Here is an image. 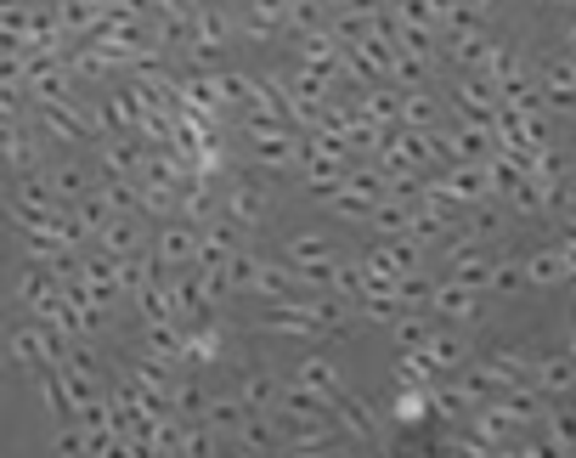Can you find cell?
<instances>
[{
    "label": "cell",
    "instance_id": "f35d334b",
    "mask_svg": "<svg viewBox=\"0 0 576 458\" xmlns=\"http://www.w3.org/2000/svg\"><path fill=\"white\" fill-rule=\"evenodd\" d=\"M148 7H153V17H169V23L192 28V17L203 12V0H148Z\"/></svg>",
    "mask_w": 576,
    "mask_h": 458
},
{
    "label": "cell",
    "instance_id": "e0dca14e",
    "mask_svg": "<svg viewBox=\"0 0 576 458\" xmlns=\"http://www.w3.org/2000/svg\"><path fill=\"white\" fill-rule=\"evenodd\" d=\"M34 374V397L46 402V413L62 424V419H74V402H68V385H62V368L57 363H40V368H28Z\"/></svg>",
    "mask_w": 576,
    "mask_h": 458
},
{
    "label": "cell",
    "instance_id": "4fadbf2b",
    "mask_svg": "<svg viewBox=\"0 0 576 458\" xmlns=\"http://www.w3.org/2000/svg\"><path fill=\"white\" fill-rule=\"evenodd\" d=\"M356 114H362V119H373V125H401V85H390V80L362 85Z\"/></svg>",
    "mask_w": 576,
    "mask_h": 458
},
{
    "label": "cell",
    "instance_id": "7c38bea8",
    "mask_svg": "<svg viewBox=\"0 0 576 458\" xmlns=\"http://www.w3.org/2000/svg\"><path fill=\"white\" fill-rule=\"evenodd\" d=\"M142 158H148V142L130 137V130H119V137L102 142L96 165H102V176H136V171H142Z\"/></svg>",
    "mask_w": 576,
    "mask_h": 458
},
{
    "label": "cell",
    "instance_id": "d6a6232c",
    "mask_svg": "<svg viewBox=\"0 0 576 458\" xmlns=\"http://www.w3.org/2000/svg\"><path fill=\"white\" fill-rule=\"evenodd\" d=\"M203 402H210V390L198 379H176V390H169V413L176 419H203Z\"/></svg>",
    "mask_w": 576,
    "mask_h": 458
},
{
    "label": "cell",
    "instance_id": "7a4b0ae2",
    "mask_svg": "<svg viewBox=\"0 0 576 458\" xmlns=\"http://www.w3.org/2000/svg\"><path fill=\"white\" fill-rule=\"evenodd\" d=\"M40 137L46 142H85V137H96V114L80 103V96H68V103H40Z\"/></svg>",
    "mask_w": 576,
    "mask_h": 458
},
{
    "label": "cell",
    "instance_id": "cb8c5ba5",
    "mask_svg": "<svg viewBox=\"0 0 576 458\" xmlns=\"http://www.w3.org/2000/svg\"><path fill=\"white\" fill-rule=\"evenodd\" d=\"M51 17H57V28H62L68 40H85L91 28H96V17H102V12L91 7V0H57Z\"/></svg>",
    "mask_w": 576,
    "mask_h": 458
},
{
    "label": "cell",
    "instance_id": "3957f363",
    "mask_svg": "<svg viewBox=\"0 0 576 458\" xmlns=\"http://www.w3.org/2000/svg\"><path fill=\"white\" fill-rule=\"evenodd\" d=\"M333 424L345 431L351 442H367V447H385V424H379V408L351 397V390H339L333 397Z\"/></svg>",
    "mask_w": 576,
    "mask_h": 458
},
{
    "label": "cell",
    "instance_id": "30bf717a",
    "mask_svg": "<svg viewBox=\"0 0 576 458\" xmlns=\"http://www.w3.org/2000/svg\"><path fill=\"white\" fill-rule=\"evenodd\" d=\"M226 447H232V453H283L278 413H249V419L226 436Z\"/></svg>",
    "mask_w": 576,
    "mask_h": 458
},
{
    "label": "cell",
    "instance_id": "ba28073f",
    "mask_svg": "<svg viewBox=\"0 0 576 458\" xmlns=\"http://www.w3.org/2000/svg\"><path fill=\"white\" fill-rule=\"evenodd\" d=\"M430 312L435 317H447V322H474L481 317V289H469V283H435L430 289Z\"/></svg>",
    "mask_w": 576,
    "mask_h": 458
},
{
    "label": "cell",
    "instance_id": "8992f818",
    "mask_svg": "<svg viewBox=\"0 0 576 458\" xmlns=\"http://www.w3.org/2000/svg\"><path fill=\"white\" fill-rule=\"evenodd\" d=\"M176 379H181L176 363H164V356H153V351H142V356L130 363V385L142 390L148 402H158L164 413H169V390H176Z\"/></svg>",
    "mask_w": 576,
    "mask_h": 458
},
{
    "label": "cell",
    "instance_id": "44dd1931",
    "mask_svg": "<svg viewBox=\"0 0 576 458\" xmlns=\"http://www.w3.org/2000/svg\"><path fill=\"white\" fill-rule=\"evenodd\" d=\"M458 108H463L469 125H492L497 119V91L486 80H463L458 85Z\"/></svg>",
    "mask_w": 576,
    "mask_h": 458
},
{
    "label": "cell",
    "instance_id": "836d02e7",
    "mask_svg": "<svg viewBox=\"0 0 576 458\" xmlns=\"http://www.w3.org/2000/svg\"><path fill=\"white\" fill-rule=\"evenodd\" d=\"M74 215H80V221L91 226V238H96V233H102V226H108V221H114V204H108V192H102V187H91V192H85V199H74Z\"/></svg>",
    "mask_w": 576,
    "mask_h": 458
},
{
    "label": "cell",
    "instance_id": "6da1fadb",
    "mask_svg": "<svg viewBox=\"0 0 576 458\" xmlns=\"http://www.w3.org/2000/svg\"><path fill=\"white\" fill-rule=\"evenodd\" d=\"M74 345V340H62L57 329H46L40 317L23 322V329L7 334V363L12 368H40V363H62V351Z\"/></svg>",
    "mask_w": 576,
    "mask_h": 458
},
{
    "label": "cell",
    "instance_id": "4dcf8cb0",
    "mask_svg": "<svg viewBox=\"0 0 576 458\" xmlns=\"http://www.w3.org/2000/svg\"><path fill=\"white\" fill-rule=\"evenodd\" d=\"M435 119H440V108H435V96L430 91H401V125H419V130H435Z\"/></svg>",
    "mask_w": 576,
    "mask_h": 458
},
{
    "label": "cell",
    "instance_id": "7402d4cb",
    "mask_svg": "<svg viewBox=\"0 0 576 458\" xmlns=\"http://www.w3.org/2000/svg\"><path fill=\"white\" fill-rule=\"evenodd\" d=\"M46 181H51V192L62 204H74V199H85V192L96 187V176L80 165V158H68V165H57V171H46Z\"/></svg>",
    "mask_w": 576,
    "mask_h": 458
},
{
    "label": "cell",
    "instance_id": "9a60e30c",
    "mask_svg": "<svg viewBox=\"0 0 576 458\" xmlns=\"http://www.w3.org/2000/svg\"><path fill=\"white\" fill-rule=\"evenodd\" d=\"M278 419H328L333 413V402L328 397H317L311 385H294V379H283V390H278V408H271Z\"/></svg>",
    "mask_w": 576,
    "mask_h": 458
},
{
    "label": "cell",
    "instance_id": "52a82bcc",
    "mask_svg": "<svg viewBox=\"0 0 576 458\" xmlns=\"http://www.w3.org/2000/svg\"><path fill=\"white\" fill-rule=\"evenodd\" d=\"M232 249H244V226H237L226 210H221L215 221L198 226V267H221Z\"/></svg>",
    "mask_w": 576,
    "mask_h": 458
},
{
    "label": "cell",
    "instance_id": "ac0fdd59",
    "mask_svg": "<svg viewBox=\"0 0 576 458\" xmlns=\"http://www.w3.org/2000/svg\"><path fill=\"white\" fill-rule=\"evenodd\" d=\"M283 260H289L294 272H317V267H328V260H333V244H328V233H294L289 249H283Z\"/></svg>",
    "mask_w": 576,
    "mask_h": 458
},
{
    "label": "cell",
    "instance_id": "d590c367",
    "mask_svg": "<svg viewBox=\"0 0 576 458\" xmlns=\"http://www.w3.org/2000/svg\"><path fill=\"white\" fill-rule=\"evenodd\" d=\"M328 289L339 294V301H362V260H333V272H328Z\"/></svg>",
    "mask_w": 576,
    "mask_h": 458
},
{
    "label": "cell",
    "instance_id": "f1b7e54d",
    "mask_svg": "<svg viewBox=\"0 0 576 458\" xmlns=\"http://www.w3.org/2000/svg\"><path fill=\"white\" fill-rule=\"evenodd\" d=\"M390 334H396V345H401V351H424L435 329H430V317H424V312H401V317L390 322Z\"/></svg>",
    "mask_w": 576,
    "mask_h": 458
},
{
    "label": "cell",
    "instance_id": "60d3db41",
    "mask_svg": "<svg viewBox=\"0 0 576 458\" xmlns=\"http://www.w3.org/2000/svg\"><path fill=\"white\" fill-rule=\"evenodd\" d=\"M526 278L531 283H560L565 278V255H531L526 260Z\"/></svg>",
    "mask_w": 576,
    "mask_h": 458
},
{
    "label": "cell",
    "instance_id": "b9f144b4",
    "mask_svg": "<svg viewBox=\"0 0 576 458\" xmlns=\"http://www.w3.org/2000/svg\"><path fill=\"white\" fill-rule=\"evenodd\" d=\"M51 447H57V453H85V424H68V419H62L57 436H51Z\"/></svg>",
    "mask_w": 576,
    "mask_h": 458
},
{
    "label": "cell",
    "instance_id": "7bdbcfd3",
    "mask_svg": "<svg viewBox=\"0 0 576 458\" xmlns=\"http://www.w3.org/2000/svg\"><path fill=\"white\" fill-rule=\"evenodd\" d=\"M576 442V419L571 413H554V447H571Z\"/></svg>",
    "mask_w": 576,
    "mask_h": 458
},
{
    "label": "cell",
    "instance_id": "9c48e42d",
    "mask_svg": "<svg viewBox=\"0 0 576 458\" xmlns=\"http://www.w3.org/2000/svg\"><path fill=\"white\" fill-rule=\"evenodd\" d=\"M102 255H114V260H125V255H136V249H148V233H142V210H130V215H114L102 233L91 238Z\"/></svg>",
    "mask_w": 576,
    "mask_h": 458
},
{
    "label": "cell",
    "instance_id": "5b68a950",
    "mask_svg": "<svg viewBox=\"0 0 576 458\" xmlns=\"http://www.w3.org/2000/svg\"><path fill=\"white\" fill-rule=\"evenodd\" d=\"M221 210H226L237 226H244V233H249V226H260V221H266L271 199H266V187H260V181L237 176V181H226V187H221Z\"/></svg>",
    "mask_w": 576,
    "mask_h": 458
},
{
    "label": "cell",
    "instance_id": "74e56055",
    "mask_svg": "<svg viewBox=\"0 0 576 458\" xmlns=\"http://www.w3.org/2000/svg\"><path fill=\"white\" fill-rule=\"evenodd\" d=\"M249 23H266L271 35H278V28L289 23V0H249V12H244Z\"/></svg>",
    "mask_w": 576,
    "mask_h": 458
},
{
    "label": "cell",
    "instance_id": "f546056e",
    "mask_svg": "<svg viewBox=\"0 0 576 458\" xmlns=\"http://www.w3.org/2000/svg\"><path fill=\"white\" fill-rule=\"evenodd\" d=\"M424 413H430V390H424V385H396L390 419H396V424H419Z\"/></svg>",
    "mask_w": 576,
    "mask_h": 458
},
{
    "label": "cell",
    "instance_id": "83f0119b",
    "mask_svg": "<svg viewBox=\"0 0 576 458\" xmlns=\"http://www.w3.org/2000/svg\"><path fill=\"white\" fill-rule=\"evenodd\" d=\"M424 356L435 363V374H458L469 363V345H463V334H430Z\"/></svg>",
    "mask_w": 576,
    "mask_h": 458
},
{
    "label": "cell",
    "instance_id": "ab89813d",
    "mask_svg": "<svg viewBox=\"0 0 576 458\" xmlns=\"http://www.w3.org/2000/svg\"><path fill=\"white\" fill-rule=\"evenodd\" d=\"M537 385H542V390H571V385H576V368L565 363V356H549V363L537 368Z\"/></svg>",
    "mask_w": 576,
    "mask_h": 458
},
{
    "label": "cell",
    "instance_id": "d6986e66",
    "mask_svg": "<svg viewBox=\"0 0 576 458\" xmlns=\"http://www.w3.org/2000/svg\"><path fill=\"white\" fill-rule=\"evenodd\" d=\"M255 294H266V301L278 306V301H294V294H305V283H299V272L289 267V260H283V267L260 260V272H255Z\"/></svg>",
    "mask_w": 576,
    "mask_h": 458
},
{
    "label": "cell",
    "instance_id": "484cf974",
    "mask_svg": "<svg viewBox=\"0 0 576 458\" xmlns=\"http://www.w3.org/2000/svg\"><path fill=\"white\" fill-rule=\"evenodd\" d=\"M142 351L181 368V322H142Z\"/></svg>",
    "mask_w": 576,
    "mask_h": 458
},
{
    "label": "cell",
    "instance_id": "e575fe53",
    "mask_svg": "<svg viewBox=\"0 0 576 458\" xmlns=\"http://www.w3.org/2000/svg\"><path fill=\"white\" fill-rule=\"evenodd\" d=\"M396 385H435V363H430V356L424 351H401L396 356Z\"/></svg>",
    "mask_w": 576,
    "mask_h": 458
},
{
    "label": "cell",
    "instance_id": "1f68e13d",
    "mask_svg": "<svg viewBox=\"0 0 576 458\" xmlns=\"http://www.w3.org/2000/svg\"><path fill=\"white\" fill-rule=\"evenodd\" d=\"M328 0H289V23L283 28H294V35H311V28H328Z\"/></svg>",
    "mask_w": 576,
    "mask_h": 458
},
{
    "label": "cell",
    "instance_id": "603a6c76",
    "mask_svg": "<svg viewBox=\"0 0 576 458\" xmlns=\"http://www.w3.org/2000/svg\"><path fill=\"white\" fill-rule=\"evenodd\" d=\"M221 283H226V294H255V272H260V255H249V249H232L226 260H221Z\"/></svg>",
    "mask_w": 576,
    "mask_h": 458
},
{
    "label": "cell",
    "instance_id": "2e32d148",
    "mask_svg": "<svg viewBox=\"0 0 576 458\" xmlns=\"http://www.w3.org/2000/svg\"><path fill=\"white\" fill-rule=\"evenodd\" d=\"M435 187L447 192L452 204H474V199H486L492 176H486V165H447V176H440Z\"/></svg>",
    "mask_w": 576,
    "mask_h": 458
},
{
    "label": "cell",
    "instance_id": "8d00e7d4",
    "mask_svg": "<svg viewBox=\"0 0 576 458\" xmlns=\"http://www.w3.org/2000/svg\"><path fill=\"white\" fill-rule=\"evenodd\" d=\"M430 278H419V272H401V283H396V294H401V306L407 312H430Z\"/></svg>",
    "mask_w": 576,
    "mask_h": 458
},
{
    "label": "cell",
    "instance_id": "277c9868",
    "mask_svg": "<svg viewBox=\"0 0 576 458\" xmlns=\"http://www.w3.org/2000/svg\"><path fill=\"white\" fill-rule=\"evenodd\" d=\"M153 255H158V267H192L198 260V221H187V215H169L164 226H158V238H153Z\"/></svg>",
    "mask_w": 576,
    "mask_h": 458
},
{
    "label": "cell",
    "instance_id": "5bb4252c",
    "mask_svg": "<svg viewBox=\"0 0 576 458\" xmlns=\"http://www.w3.org/2000/svg\"><path fill=\"white\" fill-rule=\"evenodd\" d=\"M181 215L198 221V226L215 221V215H221V181H215V176H187V181H181Z\"/></svg>",
    "mask_w": 576,
    "mask_h": 458
},
{
    "label": "cell",
    "instance_id": "8fae6325",
    "mask_svg": "<svg viewBox=\"0 0 576 458\" xmlns=\"http://www.w3.org/2000/svg\"><path fill=\"white\" fill-rule=\"evenodd\" d=\"M17 301H23L34 317H40V312H51V306L62 301V278H57L51 267H34V260H28V267H23V278H17Z\"/></svg>",
    "mask_w": 576,
    "mask_h": 458
},
{
    "label": "cell",
    "instance_id": "4316f807",
    "mask_svg": "<svg viewBox=\"0 0 576 458\" xmlns=\"http://www.w3.org/2000/svg\"><path fill=\"white\" fill-rule=\"evenodd\" d=\"M278 390H283V379H271V374L249 368L244 385H237V397L249 402V413H271V408H278Z\"/></svg>",
    "mask_w": 576,
    "mask_h": 458
},
{
    "label": "cell",
    "instance_id": "d4e9b609",
    "mask_svg": "<svg viewBox=\"0 0 576 458\" xmlns=\"http://www.w3.org/2000/svg\"><path fill=\"white\" fill-rule=\"evenodd\" d=\"M244 419H249V402L237 397V390H232V397H210V402H203V424H210V431H221V436H232Z\"/></svg>",
    "mask_w": 576,
    "mask_h": 458
},
{
    "label": "cell",
    "instance_id": "ffe728a7",
    "mask_svg": "<svg viewBox=\"0 0 576 458\" xmlns=\"http://www.w3.org/2000/svg\"><path fill=\"white\" fill-rule=\"evenodd\" d=\"M294 385H311L317 397H328V402L345 390V379H339V368L328 363V356H299V363H294Z\"/></svg>",
    "mask_w": 576,
    "mask_h": 458
}]
</instances>
